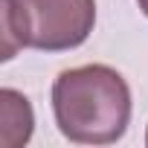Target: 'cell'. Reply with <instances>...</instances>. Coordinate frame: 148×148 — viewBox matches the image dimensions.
Returning <instances> with one entry per match:
<instances>
[{
	"instance_id": "1",
	"label": "cell",
	"mask_w": 148,
	"mask_h": 148,
	"mask_svg": "<svg viewBox=\"0 0 148 148\" xmlns=\"http://www.w3.org/2000/svg\"><path fill=\"white\" fill-rule=\"evenodd\" d=\"M58 131L79 145H110L131 122V87L108 64L64 70L52 84Z\"/></svg>"
},
{
	"instance_id": "2",
	"label": "cell",
	"mask_w": 148,
	"mask_h": 148,
	"mask_svg": "<svg viewBox=\"0 0 148 148\" xmlns=\"http://www.w3.org/2000/svg\"><path fill=\"white\" fill-rule=\"evenodd\" d=\"M3 61L18 47L64 52L82 47L96 26V0H0Z\"/></svg>"
},
{
	"instance_id": "3",
	"label": "cell",
	"mask_w": 148,
	"mask_h": 148,
	"mask_svg": "<svg viewBox=\"0 0 148 148\" xmlns=\"http://www.w3.org/2000/svg\"><path fill=\"white\" fill-rule=\"evenodd\" d=\"M32 128H35V113L29 99L12 87H3L0 90V145L3 148L26 145Z\"/></svg>"
},
{
	"instance_id": "4",
	"label": "cell",
	"mask_w": 148,
	"mask_h": 148,
	"mask_svg": "<svg viewBox=\"0 0 148 148\" xmlns=\"http://www.w3.org/2000/svg\"><path fill=\"white\" fill-rule=\"evenodd\" d=\"M136 3H139V9H142V15L148 18V0H136Z\"/></svg>"
},
{
	"instance_id": "5",
	"label": "cell",
	"mask_w": 148,
	"mask_h": 148,
	"mask_svg": "<svg viewBox=\"0 0 148 148\" xmlns=\"http://www.w3.org/2000/svg\"><path fill=\"white\" fill-rule=\"evenodd\" d=\"M145 145H148V134H145Z\"/></svg>"
}]
</instances>
